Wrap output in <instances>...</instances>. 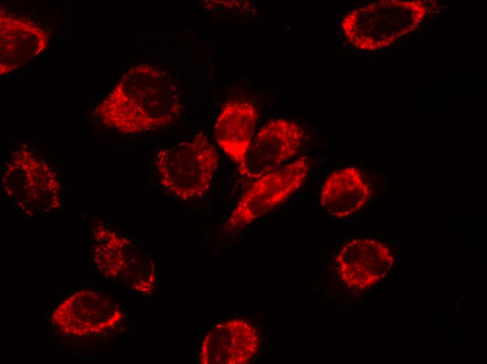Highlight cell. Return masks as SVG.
<instances>
[{
  "mask_svg": "<svg viewBox=\"0 0 487 364\" xmlns=\"http://www.w3.org/2000/svg\"><path fill=\"white\" fill-rule=\"evenodd\" d=\"M372 192L358 168L346 167L331 172L325 179L320 191V202L330 216L346 218L365 206Z\"/></svg>",
  "mask_w": 487,
  "mask_h": 364,
  "instance_id": "13",
  "label": "cell"
},
{
  "mask_svg": "<svg viewBox=\"0 0 487 364\" xmlns=\"http://www.w3.org/2000/svg\"><path fill=\"white\" fill-rule=\"evenodd\" d=\"M6 197L27 216L62 209V184L45 159L22 144L10 152L1 176Z\"/></svg>",
  "mask_w": 487,
  "mask_h": 364,
  "instance_id": "3",
  "label": "cell"
},
{
  "mask_svg": "<svg viewBox=\"0 0 487 364\" xmlns=\"http://www.w3.org/2000/svg\"><path fill=\"white\" fill-rule=\"evenodd\" d=\"M257 329L242 318L219 323L204 338L199 354L202 364H246L257 354Z\"/></svg>",
  "mask_w": 487,
  "mask_h": 364,
  "instance_id": "11",
  "label": "cell"
},
{
  "mask_svg": "<svg viewBox=\"0 0 487 364\" xmlns=\"http://www.w3.org/2000/svg\"><path fill=\"white\" fill-rule=\"evenodd\" d=\"M215 145L204 132L160 149L155 164L160 185L183 201L200 198L211 189L219 167Z\"/></svg>",
  "mask_w": 487,
  "mask_h": 364,
  "instance_id": "4",
  "label": "cell"
},
{
  "mask_svg": "<svg viewBox=\"0 0 487 364\" xmlns=\"http://www.w3.org/2000/svg\"><path fill=\"white\" fill-rule=\"evenodd\" d=\"M310 161L302 155L253 180L223 225L229 232H238L283 204L304 184Z\"/></svg>",
  "mask_w": 487,
  "mask_h": 364,
  "instance_id": "6",
  "label": "cell"
},
{
  "mask_svg": "<svg viewBox=\"0 0 487 364\" xmlns=\"http://www.w3.org/2000/svg\"><path fill=\"white\" fill-rule=\"evenodd\" d=\"M119 304L91 289L76 291L54 309L50 321L66 336L89 337L114 330L124 320Z\"/></svg>",
  "mask_w": 487,
  "mask_h": 364,
  "instance_id": "7",
  "label": "cell"
},
{
  "mask_svg": "<svg viewBox=\"0 0 487 364\" xmlns=\"http://www.w3.org/2000/svg\"><path fill=\"white\" fill-rule=\"evenodd\" d=\"M91 234V260L103 277L141 295L156 292V265L134 241L98 219L92 221Z\"/></svg>",
  "mask_w": 487,
  "mask_h": 364,
  "instance_id": "5",
  "label": "cell"
},
{
  "mask_svg": "<svg viewBox=\"0 0 487 364\" xmlns=\"http://www.w3.org/2000/svg\"><path fill=\"white\" fill-rule=\"evenodd\" d=\"M305 132L296 122L274 118L255 134L246 160L244 176L254 180L293 159L300 151Z\"/></svg>",
  "mask_w": 487,
  "mask_h": 364,
  "instance_id": "8",
  "label": "cell"
},
{
  "mask_svg": "<svg viewBox=\"0 0 487 364\" xmlns=\"http://www.w3.org/2000/svg\"><path fill=\"white\" fill-rule=\"evenodd\" d=\"M259 113L249 101L226 102L214 123L213 136L220 149L237 164L244 176L246 160L255 136Z\"/></svg>",
  "mask_w": 487,
  "mask_h": 364,
  "instance_id": "12",
  "label": "cell"
},
{
  "mask_svg": "<svg viewBox=\"0 0 487 364\" xmlns=\"http://www.w3.org/2000/svg\"><path fill=\"white\" fill-rule=\"evenodd\" d=\"M183 108L181 90L172 75L162 66L143 62L122 74L93 114L106 127L135 135L174 124Z\"/></svg>",
  "mask_w": 487,
  "mask_h": 364,
  "instance_id": "1",
  "label": "cell"
},
{
  "mask_svg": "<svg viewBox=\"0 0 487 364\" xmlns=\"http://www.w3.org/2000/svg\"><path fill=\"white\" fill-rule=\"evenodd\" d=\"M337 272L349 290H366L382 281L394 257L389 248L374 239L358 238L346 243L335 258Z\"/></svg>",
  "mask_w": 487,
  "mask_h": 364,
  "instance_id": "9",
  "label": "cell"
},
{
  "mask_svg": "<svg viewBox=\"0 0 487 364\" xmlns=\"http://www.w3.org/2000/svg\"><path fill=\"white\" fill-rule=\"evenodd\" d=\"M50 32L28 18L0 8V75L17 71L48 48Z\"/></svg>",
  "mask_w": 487,
  "mask_h": 364,
  "instance_id": "10",
  "label": "cell"
},
{
  "mask_svg": "<svg viewBox=\"0 0 487 364\" xmlns=\"http://www.w3.org/2000/svg\"><path fill=\"white\" fill-rule=\"evenodd\" d=\"M428 1L384 0L348 12L341 21L346 41L362 51L386 48L418 28L428 15Z\"/></svg>",
  "mask_w": 487,
  "mask_h": 364,
  "instance_id": "2",
  "label": "cell"
}]
</instances>
